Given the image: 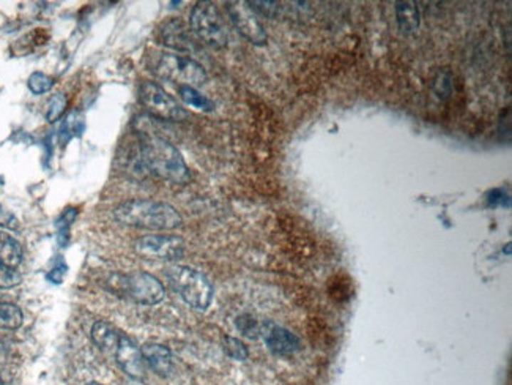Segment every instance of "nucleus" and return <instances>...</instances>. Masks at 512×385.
Wrapping results in <instances>:
<instances>
[{
  "instance_id": "1",
  "label": "nucleus",
  "mask_w": 512,
  "mask_h": 385,
  "mask_svg": "<svg viewBox=\"0 0 512 385\" xmlns=\"http://www.w3.org/2000/svg\"><path fill=\"white\" fill-rule=\"evenodd\" d=\"M137 138L140 157L148 171L172 183L183 185L189 182L191 174L187 163L169 140L150 131H139Z\"/></svg>"
},
{
  "instance_id": "2",
  "label": "nucleus",
  "mask_w": 512,
  "mask_h": 385,
  "mask_svg": "<svg viewBox=\"0 0 512 385\" xmlns=\"http://www.w3.org/2000/svg\"><path fill=\"white\" fill-rule=\"evenodd\" d=\"M118 223L153 231H172L183 225L182 215L175 207L150 199H132L114 210Z\"/></svg>"
},
{
  "instance_id": "3",
  "label": "nucleus",
  "mask_w": 512,
  "mask_h": 385,
  "mask_svg": "<svg viewBox=\"0 0 512 385\" xmlns=\"http://www.w3.org/2000/svg\"><path fill=\"white\" fill-rule=\"evenodd\" d=\"M169 281L175 292L188 303L189 307L204 311L210 307L213 300V286L204 273L184 265L169 270Z\"/></svg>"
},
{
  "instance_id": "4",
  "label": "nucleus",
  "mask_w": 512,
  "mask_h": 385,
  "mask_svg": "<svg viewBox=\"0 0 512 385\" xmlns=\"http://www.w3.org/2000/svg\"><path fill=\"white\" fill-rule=\"evenodd\" d=\"M110 289L140 305H158L166 297L164 286L161 284V281L147 272L114 275L110 279Z\"/></svg>"
},
{
  "instance_id": "5",
  "label": "nucleus",
  "mask_w": 512,
  "mask_h": 385,
  "mask_svg": "<svg viewBox=\"0 0 512 385\" xmlns=\"http://www.w3.org/2000/svg\"><path fill=\"white\" fill-rule=\"evenodd\" d=\"M155 75L161 79L180 86H202L207 81V71L197 61L175 53H161L153 62Z\"/></svg>"
},
{
  "instance_id": "6",
  "label": "nucleus",
  "mask_w": 512,
  "mask_h": 385,
  "mask_svg": "<svg viewBox=\"0 0 512 385\" xmlns=\"http://www.w3.org/2000/svg\"><path fill=\"white\" fill-rule=\"evenodd\" d=\"M189 24L199 40L214 49L224 48L229 41L224 18L213 2H197L191 11Z\"/></svg>"
},
{
  "instance_id": "7",
  "label": "nucleus",
  "mask_w": 512,
  "mask_h": 385,
  "mask_svg": "<svg viewBox=\"0 0 512 385\" xmlns=\"http://www.w3.org/2000/svg\"><path fill=\"white\" fill-rule=\"evenodd\" d=\"M139 101L148 113L162 120L182 122L187 118V111L157 83L150 81L142 83L139 87Z\"/></svg>"
},
{
  "instance_id": "8",
  "label": "nucleus",
  "mask_w": 512,
  "mask_h": 385,
  "mask_svg": "<svg viewBox=\"0 0 512 385\" xmlns=\"http://www.w3.org/2000/svg\"><path fill=\"white\" fill-rule=\"evenodd\" d=\"M135 251L147 259L177 261L184 255V242L177 235H145L135 242Z\"/></svg>"
},
{
  "instance_id": "9",
  "label": "nucleus",
  "mask_w": 512,
  "mask_h": 385,
  "mask_svg": "<svg viewBox=\"0 0 512 385\" xmlns=\"http://www.w3.org/2000/svg\"><path fill=\"white\" fill-rule=\"evenodd\" d=\"M227 13L230 21L240 35L251 41L256 46H263L266 44V32L262 22L258 21L257 14L249 9L248 2H227Z\"/></svg>"
},
{
  "instance_id": "10",
  "label": "nucleus",
  "mask_w": 512,
  "mask_h": 385,
  "mask_svg": "<svg viewBox=\"0 0 512 385\" xmlns=\"http://www.w3.org/2000/svg\"><path fill=\"white\" fill-rule=\"evenodd\" d=\"M261 335L266 347L276 355H293L301 349L300 338L274 322L261 324Z\"/></svg>"
},
{
  "instance_id": "11",
  "label": "nucleus",
  "mask_w": 512,
  "mask_h": 385,
  "mask_svg": "<svg viewBox=\"0 0 512 385\" xmlns=\"http://www.w3.org/2000/svg\"><path fill=\"white\" fill-rule=\"evenodd\" d=\"M115 357L118 365L122 366L126 374L135 377V379H142V376L145 373V361L142 357V351L139 349L131 338H128L126 335L120 337L115 351Z\"/></svg>"
},
{
  "instance_id": "12",
  "label": "nucleus",
  "mask_w": 512,
  "mask_h": 385,
  "mask_svg": "<svg viewBox=\"0 0 512 385\" xmlns=\"http://www.w3.org/2000/svg\"><path fill=\"white\" fill-rule=\"evenodd\" d=\"M161 41L182 53H191L196 49V41L192 38L191 31L180 19H170L161 27Z\"/></svg>"
},
{
  "instance_id": "13",
  "label": "nucleus",
  "mask_w": 512,
  "mask_h": 385,
  "mask_svg": "<svg viewBox=\"0 0 512 385\" xmlns=\"http://www.w3.org/2000/svg\"><path fill=\"white\" fill-rule=\"evenodd\" d=\"M140 351H142L145 364L158 376H167L170 373V369H172V354H170L169 347L158 343H148Z\"/></svg>"
},
{
  "instance_id": "14",
  "label": "nucleus",
  "mask_w": 512,
  "mask_h": 385,
  "mask_svg": "<svg viewBox=\"0 0 512 385\" xmlns=\"http://www.w3.org/2000/svg\"><path fill=\"white\" fill-rule=\"evenodd\" d=\"M22 259L21 243L5 231H0V264L10 269H18Z\"/></svg>"
},
{
  "instance_id": "15",
  "label": "nucleus",
  "mask_w": 512,
  "mask_h": 385,
  "mask_svg": "<svg viewBox=\"0 0 512 385\" xmlns=\"http://www.w3.org/2000/svg\"><path fill=\"white\" fill-rule=\"evenodd\" d=\"M92 339L101 351L115 354L120 335H118L117 330L109 322L98 321L95 322L92 327Z\"/></svg>"
},
{
  "instance_id": "16",
  "label": "nucleus",
  "mask_w": 512,
  "mask_h": 385,
  "mask_svg": "<svg viewBox=\"0 0 512 385\" xmlns=\"http://www.w3.org/2000/svg\"><path fill=\"white\" fill-rule=\"evenodd\" d=\"M396 18L399 31L402 34H413L419 27V10L414 2H397Z\"/></svg>"
},
{
  "instance_id": "17",
  "label": "nucleus",
  "mask_w": 512,
  "mask_h": 385,
  "mask_svg": "<svg viewBox=\"0 0 512 385\" xmlns=\"http://www.w3.org/2000/svg\"><path fill=\"white\" fill-rule=\"evenodd\" d=\"M178 93H180L184 105H188L191 108L204 111V113H210V111L214 109V103L210 98H207L205 95L200 93L196 87L180 86L178 87Z\"/></svg>"
},
{
  "instance_id": "18",
  "label": "nucleus",
  "mask_w": 512,
  "mask_h": 385,
  "mask_svg": "<svg viewBox=\"0 0 512 385\" xmlns=\"http://www.w3.org/2000/svg\"><path fill=\"white\" fill-rule=\"evenodd\" d=\"M24 316L22 311L13 303H0V329L16 330L22 325Z\"/></svg>"
},
{
  "instance_id": "19",
  "label": "nucleus",
  "mask_w": 512,
  "mask_h": 385,
  "mask_svg": "<svg viewBox=\"0 0 512 385\" xmlns=\"http://www.w3.org/2000/svg\"><path fill=\"white\" fill-rule=\"evenodd\" d=\"M76 217H78V210L76 209H68V210H65L62 217L57 220V223H56L57 231H58L57 240H58V243H61V247L68 245L70 227L73 225V221L76 220Z\"/></svg>"
},
{
  "instance_id": "20",
  "label": "nucleus",
  "mask_w": 512,
  "mask_h": 385,
  "mask_svg": "<svg viewBox=\"0 0 512 385\" xmlns=\"http://www.w3.org/2000/svg\"><path fill=\"white\" fill-rule=\"evenodd\" d=\"M28 88H31V92L35 93V95H43L49 92L51 88L54 87V79L44 75V73L41 71H35L31 75V78H28Z\"/></svg>"
},
{
  "instance_id": "21",
  "label": "nucleus",
  "mask_w": 512,
  "mask_h": 385,
  "mask_svg": "<svg viewBox=\"0 0 512 385\" xmlns=\"http://www.w3.org/2000/svg\"><path fill=\"white\" fill-rule=\"evenodd\" d=\"M224 351L230 359L239 360V361H244L249 357L248 347L244 346V343L240 342L239 338H234V337L224 338Z\"/></svg>"
},
{
  "instance_id": "22",
  "label": "nucleus",
  "mask_w": 512,
  "mask_h": 385,
  "mask_svg": "<svg viewBox=\"0 0 512 385\" xmlns=\"http://www.w3.org/2000/svg\"><path fill=\"white\" fill-rule=\"evenodd\" d=\"M66 108V96L63 93H56L51 96V100L46 105V120L48 122H56L62 117Z\"/></svg>"
},
{
  "instance_id": "23",
  "label": "nucleus",
  "mask_w": 512,
  "mask_h": 385,
  "mask_svg": "<svg viewBox=\"0 0 512 385\" xmlns=\"http://www.w3.org/2000/svg\"><path fill=\"white\" fill-rule=\"evenodd\" d=\"M236 329H239L244 337L252 339H256L258 335H261V324L249 314H243L240 317H236Z\"/></svg>"
},
{
  "instance_id": "24",
  "label": "nucleus",
  "mask_w": 512,
  "mask_h": 385,
  "mask_svg": "<svg viewBox=\"0 0 512 385\" xmlns=\"http://www.w3.org/2000/svg\"><path fill=\"white\" fill-rule=\"evenodd\" d=\"M21 275L16 272V269L5 267V265L0 264V289H11L21 283Z\"/></svg>"
},
{
  "instance_id": "25",
  "label": "nucleus",
  "mask_w": 512,
  "mask_h": 385,
  "mask_svg": "<svg viewBox=\"0 0 512 385\" xmlns=\"http://www.w3.org/2000/svg\"><path fill=\"white\" fill-rule=\"evenodd\" d=\"M248 5L252 11L261 13L266 18H274L279 11L278 2H248Z\"/></svg>"
},
{
  "instance_id": "26",
  "label": "nucleus",
  "mask_w": 512,
  "mask_h": 385,
  "mask_svg": "<svg viewBox=\"0 0 512 385\" xmlns=\"http://www.w3.org/2000/svg\"><path fill=\"white\" fill-rule=\"evenodd\" d=\"M83 130H84L83 117H80L78 113H74V114H70L68 118H66L62 133H68V138H71V136H74V133H76V135H80Z\"/></svg>"
},
{
  "instance_id": "27",
  "label": "nucleus",
  "mask_w": 512,
  "mask_h": 385,
  "mask_svg": "<svg viewBox=\"0 0 512 385\" xmlns=\"http://www.w3.org/2000/svg\"><path fill=\"white\" fill-rule=\"evenodd\" d=\"M434 91L439 96H448V93L451 92V73H440L434 83Z\"/></svg>"
},
{
  "instance_id": "28",
  "label": "nucleus",
  "mask_w": 512,
  "mask_h": 385,
  "mask_svg": "<svg viewBox=\"0 0 512 385\" xmlns=\"http://www.w3.org/2000/svg\"><path fill=\"white\" fill-rule=\"evenodd\" d=\"M65 273H66V265L63 261H58V265L57 267H54L53 270H51L48 273V279L53 281L54 284H61L63 278H65Z\"/></svg>"
},
{
  "instance_id": "29",
  "label": "nucleus",
  "mask_w": 512,
  "mask_h": 385,
  "mask_svg": "<svg viewBox=\"0 0 512 385\" xmlns=\"http://www.w3.org/2000/svg\"><path fill=\"white\" fill-rule=\"evenodd\" d=\"M504 199L509 201V197L506 196V192H504L503 190H493L491 195H489V204H491V205H496V204L504 205Z\"/></svg>"
},
{
  "instance_id": "30",
  "label": "nucleus",
  "mask_w": 512,
  "mask_h": 385,
  "mask_svg": "<svg viewBox=\"0 0 512 385\" xmlns=\"http://www.w3.org/2000/svg\"><path fill=\"white\" fill-rule=\"evenodd\" d=\"M5 357H6V351H5V346H4V344H0V364H2V361L5 360Z\"/></svg>"
},
{
  "instance_id": "31",
  "label": "nucleus",
  "mask_w": 512,
  "mask_h": 385,
  "mask_svg": "<svg viewBox=\"0 0 512 385\" xmlns=\"http://www.w3.org/2000/svg\"><path fill=\"white\" fill-rule=\"evenodd\" d=\"M88 385H103V384H98V382H92V384H88Z\"/></svg>"
},
{
  "instance_id": "32",
  "label": "nucleus",
  "mask_w": 512,
  "mask_h": 385,
  "mask_svg": "<svg viewBox=\"0 0 512 385\" xmlns=\"http://www.w3.org/2000/svg\"><path fill=\"white\" fill-rule=\"evenodd\" d=\"M0 385H4V382H2V379H0Z\"/></svg>"
}]
</instances>
